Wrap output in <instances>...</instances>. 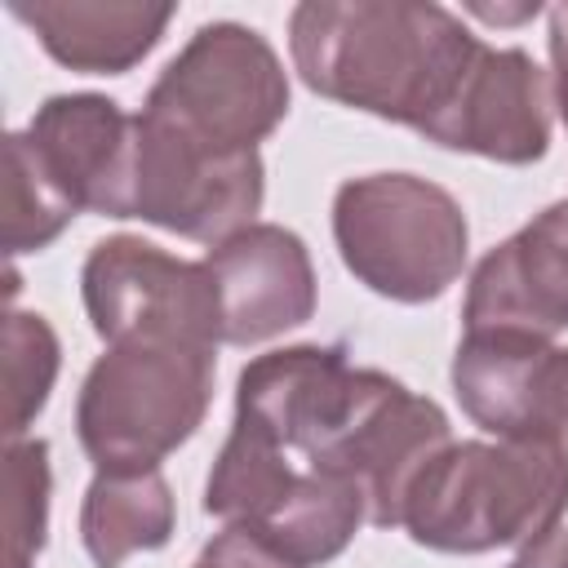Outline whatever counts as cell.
Wrapping results in <instances>:
<instances>
[{
  "mask_svg": "<svg viewBox=\"0 0 568 568\" xmlns=\"http://www.w3.org/2000/svg\"><path fill=\"white\" fill-rule=\"evenodd\" d=\"M284 111L288 80L275 49L248 27L213 22L164 67L142 120L213 155H253Z\"/></svg>",
  "mask_w": 568,
  "mask_h": 568,
  "instance_id": "obj_6",
  "label": "cell"
},
{
  "mask_svg": "<svg viewBox=\"0 0 568 568\" xmlns=\"http://www.w3.org/2000/svg\"><path fill=\"white\" fill-rule=\"evenodd\" d=\"M479 40L439 4H302L293 62L302 80L346 106L435 133L457 102Z\"/></svg>",
  "mask_w": 568,
  "mask_h": 568,
  "instance_id": "obj_1",
  "label": "cell"
},
{
  "mask_svg": "<svg viewBox=\"0 0 568 568\" xmlns=\"http://www.w3.org/2000/svg\"><path fill=\"white\" fill-rule=\"evenodd\" d=\"M342 262L382 297H439L466 262L462 204L413 173L351 178L333 204Z\"/></svg>",
  "mask_w": 568,
  "mask_h": 568,
  "instance_id": "obj_5",
  "label": "cell"
},
{
  "mask_svg": "<svg viewBox=\"0 0 568 568\" xmlns=\"http://www.w3.org/2000/svg\"><path fill=\"white\" fill-rule=\"evenodd\" d=\"M213 395V351L124 342L84 377L75 426L98 470H155L204 417Z\"/></svg>",
  "mask_w": 568,
  "mask_h": 568,
  "instance_id": "obj_3",
  "label": "cell"
},
{
  "mask_svg": "<svg viewBox=\"0 0 568 568\" xmlns=\"http://www.w3.org/2000/svg\"><path fill=\"white\" fill-rule=\"evenodd\" d=\"M568 506V448L541 439L444 444L404 501V528L435 550L528 546Z\"/></svg>",
  "mask_w": 568,
  "mask_h": 568,
  "instance_id": "obj_2",
  "label": "cell"
},
{
  "mask_svg": "<svg viewBox=\"0 0 568 568\" xmlns=\"http://www.w3.org/2000/svg\"><path fill=\"white\" fill-rule=\"evenodd\" d=\"M13 13L58 62L93 75L129 71L173 18L169 4H13Z\"/></svg>",
  "mask_w": 568,
  "mask_h": 568,
  "instance_id": "obj_14",
  "label": "cell"
},
{
  "mask_svg": "<svg viewBox=\"0 0 568 568\" xmlns=\"http://www.w3.org/2000/svg\"><path fill=\"white\" fill-rule=\"evenodd\" d=\"M49 519V448L9 439L4 453V568H31Z\"/></svg>",
  "mask_w": 568,
  "mask_h": 568,
  "instance_id": "obj_18",
  "label": "cell"
},
{
  "mask_svg": "<svg viewBox=\"0 0 568 568\" xmlns=\"http://www.w3.org/2000/svg\"><path fill=\"white\" fill-rule=\"evenodd\" d=\"M169 532L173 497L160 470H98L80 510V537L98 568H120L129 555L164 546Z\"/></svg>",
  "mask_w": 568,
  "mask_h": 568,
  "instance_id": "obj_15",
  "label": "cell"
},
{
  "mask_svg": "<svg viewBox=\"0 0 568 568\" xmlns=\"http://www.w3.org/2000/svg\"><path fill=\"white\" fill-rule=\"evenodd\" d=\"M22 138L75 209L124 217L138 115H124L98 93H67L49 98Z\"/></svg>",
  "mask_w": 568,
  "mask_h": 568,
  "instance_id": "obj_11",
  "label": "cell"
},
{
  "mask_svg": "<svg viewBox=\"0 0 568 568\" xmlns=\"http://www.w3.org/2000/svg\"><path fill=\"white\" fill-rule=\"evenodd\" d=\"M58 373V337L44 315L9 311L4 320V435L18 439L44 408Z\"/></svg>",
  "mask_w": 568,
  "mask_h": 568,
  "instance_id": "obj_17",
  "label": "cell"
},
{
  "mask_svg": "<svg viewBox=\"0 0 568 568\" xmlns=\"http://www.w3.org/2000/svg\"><path fill=\"white\" fill-rule=\"evenodd\" d=\"M462 408L497 439L568 448V351L528 333H466L453 359Z\"/></svg>",
  "mask_w": 568,
  "mask_h": 568,
  "instance_id": "obj_9",
  "label": "cell"
},
{
  "mask_svg": "<svg viewBox=\"0 0 568 568\" xmlns=\"http://www.w3.org/2000/svg\"><path fill=\"white\" fill-rule=\"evenodd\" d=\"M568 328V204L546 209L493 248L466 293V333L555 337Z\"/></svg>",
  "mask_w": 568,
  "mask_h": 568,
  "instance_id": "obj_10",
  "label": "cell"
},
{
  "mask_svg": "<svg viewBox=\"0 0 568 568\" xmlns=\"http://www.w3.org/2000/svg\"><path fill=\"white\" fill-rule=\"evenodd\" d=\"M546 84L528 53L479 49L457 102L430 133V142L453 151H475L506 164H528L546 151Z\"/></svg>",
  "mask_w": 568,
  "mask_h": 568,
  "instance_id": "obj_13",
  "label": "cell"
},
{
  "mask_svg": "<svg viewBox=\"0 0 568 568\" xmlns=\"http://www.w3.org/2000/svg\"><path fill=\"white\" fill-rule=\"evenodd\" d=\"M204 506L226 519V528L262 537L297 568L333 559L368 515L355 484L306 466L248 422H235L209 475Z\"/></svg>",
  "mask_w": 568,
  "mask_h": 568,
  "instance_id": "obj_4",
  "label": "cell"
},
{
  "mask_svg": "<svg viewBox=\"0 0 568 568\" xmlns=\"http://www.w3.org/2000/svg\"><path fill=\"white\" fill-rule=\"evenodd\" d=\"M510 568H568V528H550L546 537L528 541Z\"/></svg>",
  "mask_w": 568,
  "mask_h": 568,
  "instance_id": "obj_20",
  "label": "cell"
},
{
  "mask_svg": "<svg viewBox=\"0 0 568 568\" xmlns=\"http://www.w3.org/2000/svg\"><path fill=\"white\" fill-rule=\"evenodd\" d=\"M75 213L80 209L58 191V182L44 173L27 138L13 133L4 146V248L9 253L44 248Z\"/></svg>",
  "mask_w": 568,
  "mask_h": 568,
  "instance_id": "obj_16",
  "label": "cell"
},
{
  "mask_svg": "<svg viewBox=\"0 0 568 568\" xmlns=\"http://www.w3.org/2000/svg\"><path fill=\"white\" fill-rule=\"evenodd\" d=\"M550 58H555V93L568 124V4L550 9Z\"/></svg>",
  "mask_w": 568,
  "mask_h": 568,
  "instance_id": "obj_21",
  "label": "cell"
},
{
  "mask_svg": "<svg viewBox=\"0 0 568 568\" xmlns=\"http://www.w3.org/2000/svg\"><path fill=\"white\" fill-rule=\"evenodd\" d=\"M195 568H297L280 550H271L262 537L244 528H222L195 559Z\"/></svg>",
  "mask_w": 568,
  "mask_h": 568,
  "instance_id": "obj_19",
  "label": "cell"
},
{
  "mask_svg": "<svg viewBox=\"0 0 568 568\" xmlns=\"http://www.w3.org/2000/svg\"><path fill=\"white\" fill-rule=\"evenodd\" d=\"M84 306L111 346L164 342L213 351L222 342L217 284L204 262H182L146 240H102L84 262Z\"/></svg>",
  "mask_w": 568,
  "mask_h": 568,
  "instance_id": "obj_7",
  "label": "cell"
},
{
  "mask_svg": "<svg viewBox=\"0 0 568 568\" xmlns=\"http://www.w3.org/2000/svg\"><path fill=\"white\" fill-rule=\"evenodd\" d=\"M217 306L222 342L248 346L297 328L315 311V275L302 240L284 226H244L204 257Z\"/></svg>",
  "mask_w": 568,
  "mask_h": 568,
  "instance_id": "obj_12",
  "label": "cell"
},
{
  "mask_svg": "<svg viewBox=\"0 0 568 568\" xmlns=\"http://www.w3.org/2000/svg\"><path fill=\"white\" fill-rule=\"evenodd\" d=\"M262 204V160L253 155H213L155 129L138 115L133 173L124 217H146L186 240L222 244L248 226Z\"/></svg>",
  "mask_w": 568,
  "mask_h": 568,
  "instance_id": "obj_8",
  "label": "cell"
}]
</instances>
